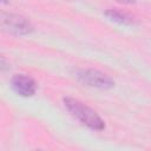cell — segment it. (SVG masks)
<instances>
[{
	"instance_id": "6da1fadb",
	"label": "cell",
	"mask_w": 151,
	"mask_h": 151,
	"mask_svg": "<svg viewBox=\"0 0 151 151\" xmlns=\"http://www.w3.org/2000/svg\"><path fill=\"white\" fill-rule=\"evenodd\" d=\"M64 104L65 107L71 112V114L76 117L81 124L86 125L88 129L96 131H101L105 129V123L99 117V114L80 100L67 97L64 98Z\"/></svg>"
},
{
	"instance_id": "7a4b0ae2",
	"label": "cell",
	"mask_w": 151,
	"mask_h": 151,
	"mask_svg": "<svg viewBox=\"0 0 151 151\" xmlns=\"http://www.w3.org/2000/svg\"><path fill=\"white\" fill-rule=\"evenodd\" d=\"M76 77L84 85L101 88V90L111 88L114 85V80L111 77H109L107 74H105L98 70H92V68L78 70Z\"/></svg>"
},
{
	"instance_id": "3957f363",
	"label": "cell",
	"mask_w": 151,
	"mask_h": 151,
	"mask_svg": "<svg viewBox=\"0 0 151 151\" xmlns=\"http://www.w3.org/2000/svg\"><path fill=\"white\" fill-rule=\"evenodd\" d=\"M1 26L5 31L17 35H26L33 31L32 24L24 17L17 14H2Z\"/></svg>"
},
{
	"instance_id": "277c9868",
	"label": "cell",
	"mask_w": 151,
	"mask_h": 151,
	"mask_svg": "<svg viewBox=\"0 0 151 151\" xmlns=\"http://www.w3.org/2000/svg\"><path fill=\"white\" fill-rule=\"evenodd\" d=\"M12 88L22 97H32L37 92V83L33 78L26 74H15L12 80Z\"/></svg>"
},
{
	"instance_id": "5b68a950",
	"label": "cell",
	"mask_w": 151,
	"mask_h": 151,
	"mask_svg": "<svg viewBox=\"0 0 151 151\" xmlns=\"http://www.w3.org/2000/svg\"><path fill=\"white\" fill-rule=\"evenodd\" d=\"M105 14H106L111 20L118 21V22H120V24H124V25H131V24H132V18L129 17L127 14H125V13L119 12V11L109 9V11H106Z\"/></svg>"
}]
</instances>
